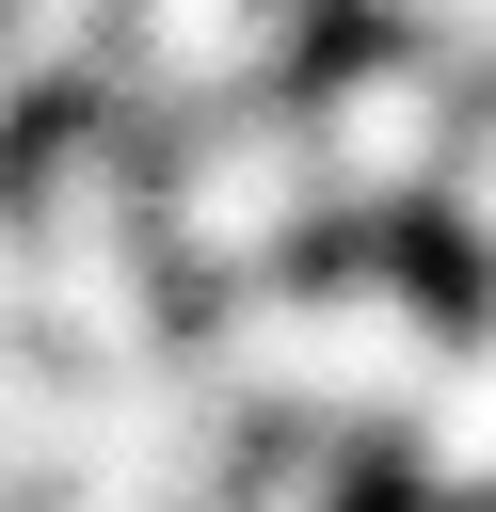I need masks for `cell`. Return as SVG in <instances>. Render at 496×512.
<instances>
[{
	"label": "cell",
	"mask_w": 496,
	"mask_h": 512,
	"mask_svg": "<svg viewBox=\"0 0 496 512\" xmlns=\"http://www.w3.org/2000/svg\"><path fill=\"white\" fill-rule=\"evenodd\" d=\"M448 304H464V272L432 240H320L272 288H224L192 320V352L256 416V448H336V464L384 480V432L416 416V384L448 352Z\"/></svg>",
	"instance_id": "6da1fadb"
},
{
	"label": "cell",
	"mask_w": 496,
	"mask_h": 512,
	"mask_svg": "<svg viewBox=\"0 0 496 512\" xmlns=\"http://www.w3.org/2000/svg\"><path fill=\"white\" fill-rule=\"evenodd\" d=\"M144 224H160V272H176L192 320H208L224 288H272L288 256H320L336 208H320L304 112H288V96H240V112L144 128Z\"/></svg>",
	"instance_id": "7a4b0ae2"
},
{
	"label": "cell",
	"mask_w": 496,
	"mask_h": 512,
	"mask_svg": "<svg viewBox=\"0 0 496 512\" xmlns=\"http://www.w3.org/2000/svg\"><path fill=\"white\" fill-rule=\"evenodd\" d=\"M288 112H304V160H320L336 240H432V192H448V144H464L480 80L432 64L416 32H368V16H352V32L304 48Z\"/></svg>",
	"instance_id": "3957f363"
},
{
	"label": "cell",
	"mask_w": 496,
	"mask_h": 512,
	"mask_svg": "<svg viewBox=\"0 0 496 512\" xmlns=\"http://www.w3.org/2000/svg\"><path fill=\"white\" fill-rule=\"evenodd\" d=\"M240 464H256V416H240V400L208 384V352L176 336V352H144V368L96 384V448L64 464L48 512H224Z\"/></svg>",
	"instance_id": "277c9868"
},
{
	"label": "cell",
	"mask_w": 496,
	"mask_h": 512,
	"mask_svg": "<svg viewBox=\"0 0 496 512\" xmlns=\"http://www.w3.org/2000/svg\"><path fill=\"white\" fill-rule=\"evenodd\" d=\"M480 496H496V288L448 304V352L384 432V512H480Z\"/></svg>",
	"instance_id": "5b68a950"
},
{
	"label": "cell",
	"mask_w": 496,
	"mask_h": 512,
	"mask_svg": "<svg viewBox=\"0 0 496 512\" xmlns=\"http://www.w3.org/2000/svg\"><path fill=\"white\" fill-rule=\"evenodd\" d=\"M432 256H448L464 288H496V80H480V112H464V144H448V192H432Z\"/></svg>",
	"instance_id": "8992f818"
},
{
	"label": "cell",
	"mask_w": 496,
	"mask_h": 512,
	"mask_svg": "<svg viewBox=\"0 0 496 512\" xmlns=\"http://www.w3.org/2000/svg\"><path fill=\"white\" fill-rule=\"evenodd\" d=\"M480 512H496V496H480Z\"/></svg>",
	"instance_id": "52a82bcc"
}]
</instances>
